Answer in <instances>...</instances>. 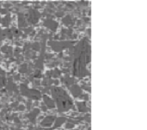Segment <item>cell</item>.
I'll list each match as a JSON object with an SVG mask.
<instances>
[{
  "mask_svg": "<svg viewBox=\"0 0 147 130\" xmlns=\"http://www.w3.org/2000/svg\"><path fill=\"white\" fill-rule=\"evenodd\" d=\"M50 45H52V48L53 50H54L55 52H59L66 47H68L71 43L70 42H57V41H53V42H49Z\"/></svg>",
  "mask_w": 147,
  "mask_h": 130,
  "instance_id": "obj_5",
  "label": "cell"
},
{
  "mask_svg": "<svg viewBox=\"0 0 147 130\" xmlns=\"http://www.w3.org/2000/svg\"><path fill=\"white\" fill-rule=\"evenodd\" d=\"M6 84V80H5V79L3 78V77H1L0 76V89L4 85Z\"/></svg>",
  "mask_w": 147,
  "mask_h": 130,
  "instance_id": "obj_22",
  "label": "cell"
},
{
  "mask_svg": "<svg viewBox=\"0 0 147 130\" xmlns=\"http://www.w3.org/2000/svg\"><path fill=\"white\" fill-rule=\"evenodd\" d=\"M15 79H17V80H18V79H19V75L16 76V77H15Z\"/></svg>",
  "mask_w": 147,
  "mask_h": 130,
  "instance_id": "obj_30",
  "label": "cell"
},
{
  "mask_svg": "<svg viewBox=\"0 0 147 130\" xmlns=\"http://www.w3.org/2000/svg\"><path fill=\"white\" fill-rule=\"evenodd\" d=\"M1 51H2L3 53H7V54H8L9 52L12 51V48H11V47L4 46V47H3L1 48Z\"/></svg>",
  "mask_w": 147,
  "mask_h": 130,
  "instance_id": "obj_18",
  "label": "cell"
},
{
  "mask_svg": "<svg viewBox=\"0 0 147 130\" xmlns=\"http://www.w3.org/2000/svg\"><path fill=\"white\" fill-rule=\"evenodd\" d=\"M28 130H33V129H28Z\"/></svg>",
  "mask_w": 147,
  "mask_h": 130,
  "instance_id": "obj_32",
  "label": "cell"
},
{
  "mask_svg": "<svg viewBox=\"0 0 147 130\" xmlns=\"http://www.w3.org/2000/svg\"><path fill=\"white\" fill-rule=\"evenodd\" d=\"M30 47H32V49H34V50H35V51H39V50L40 49V45L39 43H37V42L33 43L32 45H30Z\"/></svg>",
  "mask_w": 147,
  "mask_h": 130,
  "instance_id": "obj_20",
  "label": "cell"
},
{
  "mask_svg": "<svg viewBox=\"0 0 147 130\" xmlns=\"http://www.w3.org/2000/svg\"><path fill=\"white\" fill-rule=\"evenodd\" d=\"M65 117H59L58 119H55V124H54V129H57L59 127H60L63 123H65Z\"/></svg>",
  "mask_w": 147,
  "mask_h": 130,
  "instance_id": "obj_13",
  "label": "cell"
},
{
  "mask_svg": "<svg viewBox=\"0 0 147 130\" xmlns=\"http://www.w3.org/2000/svg\"><path fill=\"white\" fill-rule=\"evenodd\" d=\"M22 94L28 97V98L34 99V100H39L40 98V92L34 89H29L25 84H22L20 86Z\"/></svg>",
  "mask_w": 147,
  "mask_h": 130,
  "instance_id": "obj_3",
  "label": "cell"
},
{
  "mask_svg": "<svg viewBox=\"0 0 147 130\" xmlns=\"http://www.w3.org/2000/svg\"><path fill=\"white\" fill-rule=\"evenodd\" d=\"M55 119L56 118L54 116H47L41 121L40 125H41V127H44V128H49L53 125Z\"/></svg>",
  "mask_w": 147,
  "mask_h": 130,
  "instance_id": "obj_6",
  "label": "cell"
},
{
  "mask_svg": "<svg viewBox=\"0 0 147 130\" xmlns=\"http://www.w3.org/2000/svg\"><path fill=\"white\" fill-rule=\"evenodd\" d=\"M18 110H24V106H22V105H21L19 108H18Z\"/></svg>",
  "mask_w": 147,
  "mask_h": 130,
  "instance_id": "obj_28",
  "label": "cell"
},
{
  "mask_svg": "<svg viewBox=\"0 0 147 130\" xmlns=\"http://www.w3.org/2000/svg\"><path fill=\"white\" fill-rule=\"evenodd\" d=\"M43 99H44L45 106H46L47 108H48V109H54V108H55V104H54V102H53L49 97H47V95H44Z\"/></svg>",
  "mask_w": 147,
  "mask_h": 130,
  "instance_id": "obj_10",
  "label": "cell"
},
{
  "mask_svg": "<svg viewBox=\"0 0 147 130\" xmlns=\"http://www.w3.org/2000/svg\"><path fill=\"white\" fill-rule=\"evenodd\" d=\"M52 84H53V80L51 79H45L42 81V85H50Z\"/></svg>",
  "mask_w": 147,
  "mask_h": 130,
  "instance_id": "obj_21",
  "label": "cell"
},
{
  "mask_svg": "<svg viewBox=\"0 0 147 130\" xmlns=\"http://www.w3.org/2000/svg\"><path fill=\"white\" fill-rule=\"evenodd\" d=\"M27 71H28V66H27L26 64L21 65V66H20V68H19V72H20L21 73H25Z\"/></svg>",
  "mask_w": 147,
  "mask_h": 130,
  "instance_id": "obj_19",
  "label": "cell"
},
{
  "mask_svg": "<svg viewBox=\"0 0 147 130\" xmlns=\"http://www.w3.org/2000/svg\"><path fill=\"white\" fill-rule=\"evenodd\" d=\"M47 28H50L52 31H55L58 28V22L53 19H47L43 23Z\"/></svg>",
  "mask_w": 147,
  "mask_h": 130,
  "instance_id": "obj_8",
  "label": "cell"
},
{
  "mask_svg": "<svg viewBox=\"0 0 147 130\" xmlns=\"http://www.w3.org/2000/svg\"><path fill=\"white\" fill-rule=\"evenodd\" d=\"M39 113H40V110L39 109H34L32 111H30V113L28 114L27 116H28V118L29 119L30 122H32L33 123H35V120H36V117L39 115Z\"/></svg>",
  "mask_w": 147,
  "mask_h": 130,
  "instance_id": "obj_9",
  "label": "cell"
},
{
  "mask_svg": "<svg viewBox=\"0 0 147 130\" xmlns=\"http://www.w3.org/2000/svg\"><path fill=\"white\" fill-rule=\"evenodd\" d=\"M9 22H10V16H9V15H7V16L3 19L2 23H3V26L7 27V26L9 24Z\"/></svg>",
  "mask_w": 147,
  "mask_h": 130,
  "instance_id": "obj_17",
  "label": "cell"
},
{
  "mask_svg": "<svg viewBox=\"0 0 147 130\" xmlns=\"http://www.w3.org/2000/svg\"><path fill=\"white\" fill-rule=\"evenodd\" d=\"M90 61V45L87 38L82 39L74 47L73 74L78 78L90 75L86 69L87 64Z\"/></svg>",
  "mask_w": 147,
  "mask_h": 130,
  "instance_id": "obj_1",
  "label": "cell"
},
{
  "mask_svg": "<svg viewBox=\"0 0 147 130\" xmlns=\"http://www.w3.org/2000/svg\"><path fill=\"white\" fill-rule=\"evenodd\" d=\"M1 12H2V14H6V13H7V10L4 9H1Z\"/></svg>",
  "mask_w": 147,
  "mask_h": 130,
  "instance_id": "obj_26",
  "label": "cell"
},
{
  "mask_svg": "<svg viewBox=\"0 0 147 130\" xmlns=\"http://www.w3.org/2000/svg\"><path fill=\"white\" fill-rule=\"evenodd\" d=\"M48 73L51 74L50 77H53V78H54V79H57V78H59V77L61 75V72H60L59 70H58V69H54V70L52 71V72H48Z\"/></svg>",
  "mask_w": 147,
  "mask_h": 130,
  "instance_id": "obj_16",
  "label": "cell"
},
{
  "mask_svg": "<svg viewBox=\"0 0 147 130\" xmlns=\"http://www.w3.org/2000/svg\"><path fill=\"white\" fill-rule=\"evenodd\" d=\"M34 77L35 78H40V72L38 70L36 72H35V74H34Z\"/></svg>",
  "mask_w": 147,
  "mask_h": 130,
  "instance_id": "obj_24",
  "label": "cell"
},
{
  "mask_svg": "<svg viewBox=\"0 0 147 130\" xmlns=\"http://www.w3.org/2000/svg\"><path fill=\"white\" fill-rule=\"evenodd\" d=\"M72 128H74V123H66V125H65V129H71Z\"/></svg>",
  "mask_w": 147,
  "mask_h": 130,
  "instance_id": "obj_23",
  "label": "cell"
},
{
  "mask_svg": "<svg viewBox=\"0 0 147 130\" xmlns=\"http://www.w3.org/2000/svg\"><path fill=\"white\" fill-rule=\"evenodd\" d=\"M52 95L54 100L57 103L58 111L65 112L69 110L73 104L71 98L68 96V94L60 87H53L52 89Z\"/></svg>",
  "mask_w": 147,
  "mask_h": 130,
  "instance_id": "obj_2",
  "label": "cell"
},
{
  "mask_svg": "<svg viewBox=\"0 0 147 130\" xmlns=\"http://www.w3.org/2000/svg\"><path fill=\"white\" fill-rule=\"evenodd\" d=\"M41 110H42L43 111H45V112H46V111L47 110V108L45 105H41Z\"/></svg>",
  "mask_w": 147,
  "mask_h": 130,
  "instance_id": "obj_25",
  "label": "cell"
},
{
  "mask_svg": "<svg viewBox=\"0 0 147 130\" xmlns=\"http://www.w3.org/2000/svg\"><path fill=\"white\" fill-rule=\"evenodd\" d=\"M77 107H78V111L81 112V113L87 112V111H89V110H90V109L87 107L85 102H78V103H77Z\"/></svg>",
  "mask_w": 147,
  "mask_h": 130,
  "instance_id": "obj_11",
  "label": "cell"
},
{
  "mask_svg": "<svg viewBox=\"0 0 147 130\" xmlns=\"http://www.w3.org/2000/svg\"><path fill=\"white\" fill-rule=\"evenodd\" d=\"M73 22H74V20H73V18H72V16H66L63 19V23L65 24L66 26L71 25V24H73Z\"/></svg>",
  "mask_w": 147,
  "mask_h": 130,
  "instance_id": "obj_12",
  "label": "cell"
},
{
  "mask_svg": "<svg viewBox=\"0 0 147 130\" xmlns=\"http://www.w3.org/2000/svg\"><path fill=\"white\" fill-rule=\"evenodd\" d=\"M56 16H63V13H62V12H58V13L56 14Z\"/></svg>",
  "mask_w": 147,
  "mask_h": 130,
  "instance_id": "obj_27",
  "label": "cell"
},
{
  "mask_svg": "<svg viewBox=\"0 0 147 130\" xmlns=\"http://www.w3.org/2000/svg\"><path fill=\"white\" fill-rule=\"evenodd\" d=\"M88 130H90V129H88Z\"/></svg>",
  "mask_w": 147,
  "mask_h": 130,
  "instance_id": "obj_31",
  "label": "cell"
},
{
  "mask_svg": "<svg viewBox=\"0 0 147 130\" xmlns=\"http://www.w3.org/2000/svg\"><path fill=\"white\" fill-rule=\"evenodd\" d=\"M47 130H50V129H47Z\"/></svg>",
  "mask_w": 147,
  "mask_h": 130,
  "instance_id": "obj_33",
  "label": "cell"
},
{
  "mask_svg": "<svg viewBox=\"0 0 147 130\" xmlns=\"http://www.w3.org/2000/svg\"><path fill=\"white\" fill-rule=\"evenodd\" d=\"M3 73H4V72H3V70H1V69H0V75H1V74H3Z\"/></svg>",
  "mask_w": 147,
  "mask_h": 130,
  "instance_id": "obj_29",
  "label": "cell"
},
{
  "mask_svg": "<svg viewBox=\"0 0 147 130\" xmlns=\"http://www.w3.org/2000/svg\"><path fill=\"white\" fill-rule=\"evenodd\" d=\"M63 81H64V83L67 85V86H71L72 85H74V79H71V77H69V76H66L65 79H63Z\"/></svg>",
  "mask_w": 147,
  "mask_h": 130,
  "instance_id": "obj_15",
  "label": "cell"
},
{
  "mask_svg": "<svg viewBox=\"0 0 147 130\" xmlns=\"http://www.w3.org/2000/svg\"><path fill=\"white\" fill-rule=\"evenodd\" d=\"M18 25L20 28H23L26 27V22H25V19L22 14H19L18 16Z\"/></svg>",
  "mask_w": 147,
  "mask_h": 130,
  "instance_id": "obj_14",
  "label": "cell"
},
{
  "mask_svg": "<svg viewBox=\"0 0 147 130\" xmlns=\"http://www.w3.org/2000/svg\"><path fill=\"white\" fill-rule=\"evenodd\" d=\"M70 91L74 98H78L82 96V89L78 85H72L71 86H70Z\"/></svg>",
  "mask_w": 147,
  "mask_h": 130,
  "instance_id": "obj_7",
  "label": "cell"
},
{
  "mask_svg": "<svg viewBox=\"0 0 147 130\" xmlns=\"http://www.w3.org/2000/svg\"><path fill=\"white\" fill-rule=\"evenodd\" d=\"M40 14L39 13L38 10L33 9L29 10L28 20V22H29L31 24H35V23H37L38 21H39V19H40Z\"/></svg>",
  "mask_w": 147,
  "mask_h": 130,
  "instance_id": "obj_4",
  "label": "cell"
}]
</instances>
